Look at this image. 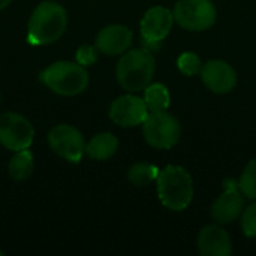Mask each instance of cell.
<instances>
[{"label":"cell","instance_id":"7a4b0ae2","mask_svg":"<svg viewBox=\"0 0 256 256\" xmlns=\"http://www.w3.org/2000/svg\"><path fill=\"white\" fill-rule=\"evenodd\" d=\"M154 68L156 62L148 50L135 48L126 51L117 64V81L126 92H141L150 84L154 75Z\"/></svg>","mask_w":256,"mask_h":256},{"label":"cell","instance_id":"4fadbf2b","mask_svg":"<svg viewBox=\"0 0 256 256\" xmlns=\"http://www.w3.org/2000/svg\"><path fill=\"white\" fill-rule=\"evenodd\" d=\"M132 32L122 24H111L104 27L96 36V48L106 56H118L132 45Z\"/></svg>","mask_w":256,"mask_h":256},{"label":"cell","instance_id":"7c38bea8","mask_svg":"<svg viewBox=\"0 0 256 256\" xmlns=\"http://www.w3.org/2000/svg\"><path fill=\"white\" fill-rule=\"evenodd\" d=\"M201 78L207 88L214 93H230L237 84V74L226 62L210 60L202 64Z\"/></svg>","mask_w":256,"mask_h":256},{"label":"cell","instance_id":"ffe728a7","mask_svg":"<svg viewBox=\"0 0 256 256\" xmlns=\"http://www.w3.org/2000/svg\"><path fill=\"white\" fill-rule=\"evenodd\" d=\"M177 66H178L182 74H184L188 76H194L196 74H201L202 62L195 52H184L178 57Z\"/></svg>","mask_w":256,"mask_h":256},{"label":"cell","instance_id":"3957f363","mask_svg":"<svg viewBox=\"0 0 256 256\" xmlns=\"http://www.w3.org/2000/svg\"><path fill=\"white\" fill-rule=\"evenodd\" d=\"M160 202L172 210L182 212L189 207L194 198V182L189 172L182 166H166L159 171L156 178Z\"/></svg>","mask_w":256,"mask_h":256},{"label":"cell","instance_id":"7402d4cb","mask_svg":"<svg viewBox=\"0 0 256 256\" xmlns=\"http://www.w3.org/2000/svg\"><path fill=\"white\" fill-rule=\"evenodd\" d=\"M96 50L92 45H82L78 51H76V63L82 64V66H90L96 62L98 56H96Z\"/></svg>","mask_w":256,"mask_h":256},{"label":"cell","instance_id":"52a82bcc","mask_svg":"<svg viewBox=\"0 0 256 256\" xmlns=\"http://www.w3.org/2000/svg\"><path fill=\"white\" fill-rule=\"evenodd\" d=\"M34 138V129L32 123L16 114L4 112L0 116V144L12 152L26 150L32 146Z\"/></svg>","mask_w":256,"mask_h":256},{"label":"cell","instance_id":"ba28073f","mask_svg":"<svg viewBox=\"0 0 256 256\" xmlns=\"http://www.w3.org/2000/svg\"><path fill=\"white\" fill-rule=\"evenodd\" d=\"M48 142L56 154L72 164H78L86 152L84 136L78 129L69 124H58L52 128L48 134Z\"/></svg>","mask_w":256,"mask_h":256},{"label":"cell","instance_id":"8992f818","mask_svg":"<svg viewBox=\"0 0 256 256\" xmlns=\"http://www.w3.org/2000/svg\"><path fill=\"white\" fill-rule=\"evenodd\" d=\"M216 15L212 0H178L174 6V20L190 32L210 28L216 22Z\"/></svg>","mask_w":256,"mask_h":256},{"label":"cell","instance_id":"6da1fadb","mask_svg":"<svg viewBox=\"0 0 256 256\" xmlns=\"http://www.w3.org/2000/svg\"><path fill=\"white\" fill-rule=\"evenodd\" d=\"M68 15L63 6L54 2H42L33 10L27 26V40L32 45L56 42L66 30Z\"/></svg>","mask_w":256,"mask_h":256},{"label":"cell","instance_id":"e0dca14e","mask_svg":"<svg viewBox=\"0 0 256 256\" xmlns=\"http://www.w3.org/2000/svg\"><path fill=\"white\" fill-rule=\"evenodd\" d=\"M144 100L148 111H166L171 104V96L164 84H148L144 88Z\"/></svg>","mask_w":256,"mask_h":256},{"label":"cell","instance_id":"277c9868","mask_svg":"<svg viewBox=\"0 0 256 256\" xmlns=\"http://www.w3.org/2000/svg\"><path fill=\"white\" fill-rule=\"evenodd\" d=\"M44 84L60 96H75L82 93L88 86V74L80 63L56 62L42 74Z\"/></svg>","mask_w":256,"mask_h":256},{"label":"cell","instance_id":"44dd1931","mask_svg":"<svg viewBox=\"0 0 256 256\" xmlns=\"http://www.w3.org/2000/svg\"><path fill=\"white\" fill-rule=\"evenodd\" d=\"M242 228L246 237L256 238V202L242 213Z\"/></svg>","mask_w":256,"mask_h":256},{"label":"cell","instance_id":"9a60e30c","mask_svg":"<svg viewBox=\"0 0 256 256\" xmlns=\"http://www.w3.org/2000/svg\"><path fill=\"white\" fill-rule=\"evenodd\" d=\"M117 148H118V140L112 134L104 132L94 135L88 141V144H86V154L94 160H106L116 154Z\"/></svg>","mask_w":256,"mask_h":256},{"label":"cell","instance_id":"30bf717a","mask_svg":"<svg viewBox=\"0 0 256 256\" xmlns=\"http://www.w3.org/2000/svg\"><path fill=\"white\" fill-rule=\"evenodd\" d=\"M147 114H148V108L146 100L134 94L117 98L110 108L111 120L123 128H134L142 124Z\"/></svg>","mask_w":256,"mask_h":256},{"label":"cell","instance_id":"9c48e42d","mask_svg":"<svg viewBox=\"0 0 256 256\" xmlns=\"http://www.w3.org/2000/svg\"><path fill=\"white\" fill-rule=\"evenodd\" d=\"M243 196L244 195L238 188V182L236 183L234 180H226L224 194L212 206V218L220 225L237 220L244 208Z\"/></svg>","mask_w":256,"mask_h":256},{"label":"cell","instance_id":"5bb4252c","mask_svg":"<svg viewBox=\"0 0 256 256\" xmlns=\"http://www.w3.org/2000/svg\"><path fill=\"white\" fill-rule=\"evenodd\" d=\"M198 250L202 256H230L232 254L230 234L219 225L206 226L198 236Z\"/></svg>","mask_w":256,"mask_h":256},{"label":"cell","instance_id":"d6986e66","mask_svg":"<svg viewBox=\"0 0 256 256\" xmlns=\"http://www.w3.org/2000/svg\"><path fill=\"white\" fill-rule=\"evenodd\" d=\"M238 188L246 198L256 200V159H252L246 165L238 180Z\"/></svg>","mask_w":256,"mask_h":256},{"label":"cell","instance_id":"ac0fdd59","mask_svg":"<svg viewBox=\"0 0 256 256\" xmlns=\"http://www.w3.org/2000/svg\"><path fill=\"white\" fill-rule=\"evenodd\" d=\"M158 176H159L158 166L150 165V164H144V162H140V164L132 165L129 168V171H128L129 182L134 186H138V188L148 186L152 182H154L158 178Z\"/></svg>","mask_w":256,"mask_h":256},{"label":"cell","instance_id":"5b68a950","mask_svg":"<svg viewBox=\"0 0 256 256\" xmlns=\"http://www.w3.org/2000/svg\"><path fill=\"white\" fill-rule=\"evenodd\" d=\"M142 135L154 148L168 150L178 142L182 126L174 116L165 111H150L142 122Z\"/></svg>","mask_w":256,"mask_h":256},{"label":"cell","instance_id":"d4e9b609","mask_svg":"<svg viewBox=\"0 0 256 256\" xmlns=\"http://www.w3.org/2000/svg\"><path fill=\"white\" fill-rule=\"evenodd\" d=\"M0 99H2V96H0Z\"/></svg>","mask_w":256,"mask_h":256},{"label":"cell","instance_id":"603a6c76","mask_svg":"<svg viewBox=\"0 0 256 256\" xmlns=\"http://www.w3.org/2000/svg\"><path fill=\"white\" fill-rule=\"evenodd\" d=\"M10 3H12V0H0V9H4V8H8Z\"/></svg>","mask_w":256,"mask_h":256},{"label":"cell","instance_id":"8fae6325","mask_svg":"<svg viewBox=\"0 0 256 256\" xmlns=\"http://www.w3.org/2000/svg\"><path fill=\"white\" fill-rule=\"evenodd\" d=\"M172 22L174 14L170 9L154 6L148 9L141 20V36L148 44H158L170 34Z\"/></svg>","mask_w":256,"mask_h":256},{"label":"cell","instance_id":"cb8c5ba5","mask_svg":"<svg viewBox=\"0 0 256 256\" xmlns=\"http://www.w3.org/2000/svg\"><path fill=\"white\" fill-rule=\"evenodd\" d=\"M2 255H3V252H2V250H0V256H2Z\"/></svg>","mask_w":256,"mask_h":256},{"label":"cell","instance_id":"2e32d148","mask_svg":"<svg viewBox=\"0 0 256 256\" xmlns=\"http://www.w3.org/2000/svg\"><path fill=\"white\" fill-rule=\"evenodd\" d=\"M9 176L14 180H26L32 176L33 170H34V160H33V154L26 148V150H20L16 152V154L10 159L9 162Z\"/></svg>","mask_w":256,"mask_h":256}]
</instances>
